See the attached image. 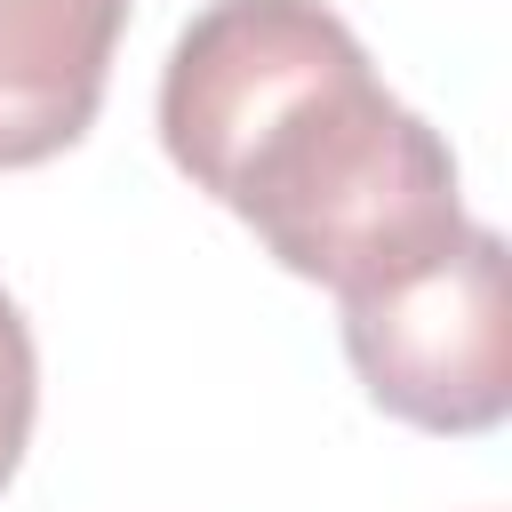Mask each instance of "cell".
Returning a JSON list of instances; mask_svg holds the SVG:
<instances>
[{
	"label": "cell",
	"mask_w": 512,
	"mask_h": 512,
	"mask_svg": "<svg viewBox=\"0 0 512 512\" xmlns=\"http://www.w3.org/2000/svg\"><path fill=\"white\" fill-rule=\"evenodd\" d=\"M32 416H40V352H32V320H24V304L0 288V488H8L16 464H24Z\"/></svg>",
	"instance_id": "cell-4"
},
{
	"label": "cell",
	"mask_w": 512,
	"mask_h": 512,
	"mask_svg": "<svg viewBox=\"0 0 512 512\" xmlns=\"http://www.w3.org/2000/svg\"><path fill=\"white\" fill-rule=\"evenodd\" d=\"M168 160L312 288L368 296L464 240L448 136L320 0H208L160 72Z\"/></svg>",
	"instance_id": "cell-1"
},
{
	"label": "cell",
	"mask_w": 512,
	"mask_h": 512,
	"mask_svg": "<svg viewBox=\"0 0 512 512\" xmlns=\"http://www.w3.org/2000/svg\"><path fill=\"white\" fill-rule=\"evenodd\" d=\"M128 0H0V168H40L96 128Z\"/></svg>",
	"instance_id": "cell-3"
},
{
	"label": "cell",
	"mask_w": 512,
	"mask_h": 512,
	"mask_svg": "<svg viewBox=\"0 0 512 512\" xmlns=\"http://www.w3.org/2000/svg\"><path fill=\"white\" fill-rule=\"evenodd\" d=\"M344 352L384 416L440 440L496 432L512 416L504 240L488 224H464V240L424 272L344 296Z\"/></svg>",
	"instance_id": "cell-2"
}]
</instances>
